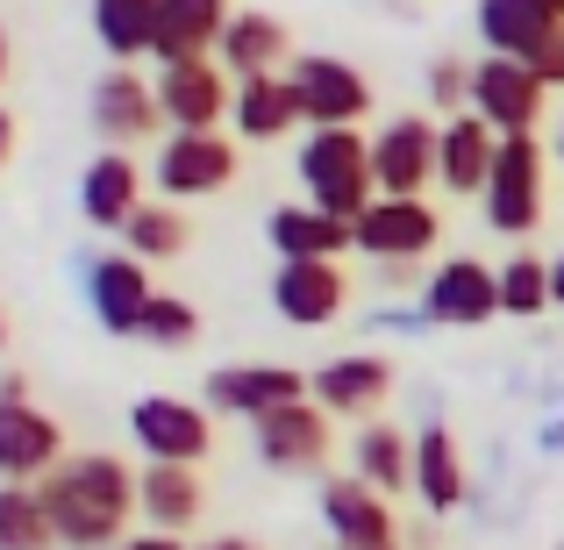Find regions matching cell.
I'll list each match as a JSON object with an SVG mask.
<instances>
[{
	"label": "cell",
	"mask_w": 564,
	"mask_h": 550,
	"mask_svg": "<svg viewBox=\"0 0 564 550\" xmlns=\"http://www.w3.org/2000/svg\"><path fill=\"white\" fill-rule=\"evenodd\" d=\"M36 494L57 550H115L137 522V472L115 451H72Z\"/></svg>",
	"instance_id": "obj_1"
},
{
	"label": "cell",
	"mask_w": 564,
	"mask_h": 550,
	"mask_svg": "<svg viewBox=\"0 0 564 550\" xmlns=\"http://www.w3.org/2000/svg\"><path fill=\"white\" fill-rule=\"evenodd\" d=\"M293 180H301L307 207L336 222H358L365 207L379 201L372 186V137L365 129H301L293 143Z\"/></svg>",
	"instance_id": "obj_2"
},
{
	"label": "cell",
	"mask_w": 564,
	"mask_h": 550,
	"mask_svg": "<svg viewBox=\"0 0 564 550\" xmlns=\"http://www.w3.org/2000/svg\"><path fill=\"white\" fill-rule=\"evenodd\" d=\"M543 180H551V143L543 137H500V165L486 180L479 207H486V229L522 244L529 229L543 222Z\"/></svg>",
	"instance_id": "obj_3"
},
{
	"label": "cell",
	"mask_w": 564,
	"mask_h": 550,
	"mask_svg": "<svg viewBox=\"0 0 564 550\" xmlns=\"http://www.w3.org/2000/svg\"><path fill=\"white\" fill-rule=\"evenodd\" d=\"M236 172H243V143H236L229 129H215V137H165L158 158H151V186H158V201H172V207L229 193Z\"/></svg>",
	"instance_id": "obj_4"
},
{
	"label": "cell",
	"mask_w": 564,
	"mask_h": 550,
	"mask_svg": "<svg viewBox=\"0 0 564 550\" xmlns=\"http://www.w3.org/2000/svg\"><path fill=\"white\" fill-rule=\"evenodd\" d=\"M86 115H94V137L100 151H129L137 158V143H165V108H158V79H143L137 65H108L94 79V94H86Z\"/></svg>",
	"instance_id": "obj_5"
},
{
	"label": "cell",
	"mask_w": 564,
	"mask_h": 550,
	"mask_svg": "<svg viewBox=\"0 0 564 550\" xmlns=\"http://www.w3.org/2000/svg\"><path fill=\"white\" fill-rule=\"evenodd\" d=\"M436 115H386L372 137V186L379 201H429L436 186Z\"/></svg>",
	"instance_id": "obj_6"
},
{
	"label": "cell",
	"mask_w": 564,
	"mask_h": 550,
	"mask_svg": "<svg viewBox=\"0 0 564 550\" xmlns=\"http://www.w3.org/2000/svg\"><path fill=\"white\" fill-rule=\"evenodd\" d=\"M250 443H258V465L264 472H286V479H329L336 422L315 408V400H293V408L250 422Z\"/></svg>",
	"instance_id": "obj_7"
},
{
	"label": "cell",
	"mask_w": 564,
	"mask_h": 550,
	"mask_svg": "<svg viewBox=\"0 0 564 550\" xmlns=\"http://www.w3.org/2000/svg\"><path fill=\"white\" fill-rule=\"evenodd\" d=\"M129 436H137L143 465H193L215 451V414L200 400H180V393H143L129 408Z\"/></svg>",
	"instance_id": "obj_8"
},
{
	"label": "cell",
	"mask_w": 564,
	"mask_h": 550,
	"mask_svg": "<svg viewBox=\"0 0 564 550\" xmlns=\"http://www.w3.org/2000/svg\"><path fill=\"white\" fill-rule=\"evenodd\" d=\"M471 115H479L494 137H536V122L551 115V86L536 79V65L471 57Z\"/></svg>",
	"instance_id": "obj_9"
},
{
	"label": "cell",
	"mask_w": 564,
	"mask_h": 550,
	"mask_svg": "<svg viewBox=\"0 0 564 550\" xmlns=\"http://www.w3.org/2000/svg\"><path fill=\"white\" fill-rule=\"evenodd\" d=\"M293 100H301V122L307 129H365V115H372V79H365L350 57H293Z\"/></svg>",
	"instance_id": "obj_10"
},
{
	"label": "cell",
	"mask_w": 564,
	"mask_h": 550,
	"mask_svg": "<svg viewBox=\"0 0 564 550\" xmlns=\"http://www.w3.org/2000/svg\"><path fill=\"white\" fill-rule=\"evenodd\" d=\"M350 229H358V258H372L379 272H408L443 244V215L429 201H372Z\"/></svg>",
	"instance_id": "obj_11"
},
{
	"label": "cell",
	"mask_w": 564,
	"mask_h": 550,
	"mask_svg": "<svg viewBox=\"0 0 564 550\" xmlns=\"http://www.w3.org/2000/svg\"><path fill=\"white\" fill-rule=\"evenodd\" d=\"M422 315L436 322V330H486V322L500 315V265L471 258V250L443 258L436 272L422 279Z\"/></svg>",
	"instance_id": "obj_12"
},
{
	"label": "cell",
	"mask_w": 564,
	"mask_h": 550,
	"mask_svg": "<svg viewBox=\"0 0 564 550\" xmlns=\"http://www.w3.org/2000/svg\"><path fill=\"white\" fill-rule=\"evenodd\" d=\"M393 358H379V351H350V358H329V365H315L307 371V400H315L322 414H344V422H379V408L393 400Z\"/></svg>",
	"instance_id": "obj_13"
},
{
	"label": "cell",
	"mask_w": 564,
	"mask_h": 550,
	"mask_svg": "<svg viewBox=\"0 0 564 550\" xmlns=\"http://www.w3.org/2000/svg\"><path fill=\"white\" fill-rule=\"evenodd\" d=\"M229 72L215 57H186V65H165L158 72V108H165V137H215L229 122Z\"/></svg>",
	"instance_id": "obj_14"
},
{
	"label": "cell",
	"mask_w": 564,
	"mask_h": 550,
	"mask_svg": "<svg viewBox=\"0 0 564 550\" xmlns=\"http://www.w3.org/2000/svg\"><path fill=\"white\" fill-rule=\"evenodd\" d=\"M307 400V371L301 365H215L200 379V408L207 414H243V422H264V414Z\"/></svg>",
	"instance_id": "obj_15"
},
{
	"label": "cell",
	"mask_w": 564,
	"mask_h": 550,
	"mask_svg": "<svg viewBox=\"0 0 564 550\" xmlns=\"http://www.w3.org/2000/svg\"><path fill=\"white\" fill-rule=\"evenodd\" d=\"M65 429L36 400H0V486H43L65 465Z\"/></svg>",
	"instance_id": "obj_16"
},
{
	"label": "cell",
	"mask_w": 564,
	"mask_h": 550,
	"mask_svg": "<svg viewBox=\"0 0 564 550\" xmlns=\"http://www.w3.org/2000/svg\"><path fill=\"white\" fill-rule=\"evenodd\" d=\"M293 29L279 22V14H264V8H229V29H221V43H215V65L229 72L236 86L243 79H279V72H293Z\"/></svg>",
	"instance_id": "obj_17"
},
{
	"label": "cell",
	"mask_w": 564,
	"mask_h": 550,
	"mask_svg": "<svg viewBox=\"0 0 564 550\" xmlns=\"http://www.w3.org/2000/svg\"><path fill=\"white\" fill-rule=\"evenodd\" d=\"M322 529L336 537V550H386V543H400L393 500H379L372 486L350 479V472H329V479H322Z\"/></svg>",
	"instance_id": "obj_18"
},
{
	"label": "cell",
	"mask_w": 564,
	"mask_h": 550,
	"mask_svg": "<svg viewBox=\"0 0 564 550\" xmlns=\"http://www.w3.org/2000/svg\"><path fill=\"white\" fill-rule=\"evenodd\" d=\"M151 265H137L129 250H94L86 258V308L108 336H137L143 308H151Z\"/></svg>",
	"instance_id": "obj_19"
},
{
	"label": "cell",
	"mask_w": 564,
	"mask_h": 550,
	"mask_svg": "<svg viewBox=\"0 0 564 550\" xmlns=\"http://www.w3.org/2000/svg\"><path fill=\"white\" fill-rule=\"evenodd\" d=\"M151 165H137L129 151H100L94 165L79 172V215H86V229H108V236H122L129 222H137V207L151 201Z\"/></svg>",
	"instance_id": "obj_20"
},
{
	"label": "cell",
	"mask_w": 564,
	"mask_h": 550,
	"mask_svg": "<svg viewBox=\"0 0 564 550\" xmlns=\"http://www.w3.org/2000/svg\"><path fill=\"white\" fill-rule=\"evenodd\" d=\"M264 236H272L279 265H344L350 250H358V229L336 215H322V207L307 201H279L272 215H264Z\"/></svg>",
	"instance_id": "obj_21"
},
{
	"label": "cell",
	"mask_w": 564,
	"mask_h": 550,
	"mask_svg": "<svg viewBox=\"0 0 564 550\" xmlns=\"http://www.w3.org/2000/svg\"><path fill=\"white\" fill-rule=\"evenodd\" d=\"M350 308V272L344 265H279L272 272V315L293 330H329Z\"/></svg>",
	"instance_id": "obj_22"
},
{
	"label": "cell",
	"mask_w": 564,
	"mask_h": 550,
	"mask_svg": "<svg viewBox=\"0 0 564 550\" xmlns=\"http://www.w3.org/2000/svg\"><path fill=\"white\" fill-rule=\"evenodd\" d=\"M557 29H564V0H479L486 57H514V65H529Z\"/></svg>",
	"instance_id": "obj_23"
},
{
	"label": "cell",
	"mask_w": 564,
	"mask_h": 550,
	"mask_svg": "<svg viewBox=\"0 0 564 550\" xmlns=\"http://www.w3.org/2000/svg\"><path fill=\"white\" fill-rule=\"evenodd\" d=\"M494 165H500V137L479 115H457V122L436 129V186L451 193V201H479L486 180H494Z\"/></svg>",
	"instance_id": "obj_24"
},
{
	"label": "cell",
	"mask_w": 564,
	"mask_h": 550,
	"mask_svg": "<svg viewBox=\"0 0 564 550\" xmlns=\"http://www.w3.org/2000/svg\"><path fill=\"white\" fill-rule=\"evenodd\" d=\"M465 494H471V472H465V451H457V429L422 422L414 429V500L429 515H457Z\"/></svg>",
	"instance_id": "obj_25"
},
{
	"label": "cell",
	"mask_w": 564,
	"mask_h": 550,
	"mask_svg": "<svg viewBox=\"0 0 564 550\" xmlns=\"http://www.w3.org/2000/svg\"><path fill=\"white\" fill-rule=\"evenodd\" d=\"M207 508V486L193 465H143L137 472V522L158 537H186Z\"/></svg>",
	"instance_id": "obj_26"
},
{
	"label": "cell",
	"mask_w": 564,
	"mask_h": 550,
	"mask_svg": "<svg viewBox=\"0 0 564 550\" xmlns=\"http://www.w3.org/2000/svg\"><path fill=\"white\" fill-rule=\"evenodd\" d=\"M350 479H365L379 500H400L414 494V429L400 422H365L358 436H350Z\"/></svg>",
	"instance_id": "obj_27"
},
{
	"label": "cell",
	"mask_w": 564,
	"mask_h": 550,
	"mask_svg": "<svg viewBox=\"0 0 564 550\" xmlns=\"http://www.w3.org/2000/svg\"><path fill=\"white\" fill-rule=\"evenodd\" d=\"M301 122V100H293V79L279 72V79H243L229 100V137L236 143H286Z\"/></svg>",
	"instance_id": "obj_28"
},
{
	"label": "cell",
	"mask_w": 564,
	"mask_h": 550,
	"mask_svg": "<svg viewBox=\"0 0 564 550\" xmlns=\"http://www.w3.org/2000/svg\"><path fill=\"white\" fill-rule=\"evenodd\" d=\"M221 29H229V8H221V0H165V8H158V43H151L158 72L186 65V57H215Z\"/></svg>",
	"instance_id": "obj_29"
},
{
	"label": "cell",
	"mask_w": 564,
	"mask_h": 550,
	"mask_svg": "<svg viewBox=\"0 0 564 550\" xmlns=\"http://www.w3.org/2000/svg\"><path fill=\"white\" fill-rule=\"evenodd\" d=\"M158 8L165 0H94V36L115 65H137L158 43Z\"/></svg>",
	"instance_id": "obj_30"
},
{
	"label": "cell",
	"mask_w": 564,
	"mask_h": 550,
	"mask_svg": "<svg viewBox=\"0 0 564 550\" xmlns=\"http://www.w3.org/2000/svg\"><path fill=\"white\" fill-rule=\"evenodd\" d=\"M122 250L137 265H172V258H186L193 250V222H186V207H172V201H143L137 207V222L122 229Z\"/></svg>",
	"instance_id": "obj_31"
},
{
	"label": "cell",
	"mask_w": 564,
	"mask_h": 550,
	"mask_svg": "<svg viewBox=\"0 0 564 550\" xmlns=\"http://www.w3.org/2000/svg\"><path fill=\"white\" fill-rule=\"evenodd\" d=\"M551 258H536V250H514L508 265H500V315L514 322H536L551 315Z\"/></svg>",
	"instance_id": "obj_32"
},
{
	"label": "cell",
	"mask_w": 564,
	"mask_h": 550,
	"mask_svg": "<svg viewBox=\"0 0 564 550\" xmlns=\"http://www.w3.org/2000/svg\"><path fill=\"white\" fill-rule=\"evenodd\" d=\"M0 550H57L36 486H0Z\"/></svg>",
	"instance_id": "obj_33"
},
{
	"label": "cell",
	"mask_w": 564,
	"mask_h": 550,
	"mask_svg": "<svg viewBox=\"0 0 564 550\" xmlns=\"http://www.w3.org/2000/svg\"><path fill=\"white\" fill-rule=\"evenodd\" d=\"M193 336H200V308H193L186 293H165V287H158L151 308H143V322H137V344H151V351H186Z\"/></svg>",
	"instance_id": "obj_34"
},
{
	"label": "cell",
	"mask_w": 564,
	"mask_h": 550,
	"mask_svg": "<svg viewBox=\"0 0 564 550\" xmlns=\"http://www.w3.org/2000/svg\"><path fill=\"white\" fill-rule=\"evenodd\" d=\"M429 108L443 115V122H457V115H471V57H429Z\"/></svg>",
	"instance_id": "obj_35"
},
{
	"label": "cell",
	"mask_w": 564,
	"mask_h": 550,
	"mask_svg": "<svg viewBox=\"0 0 564 550\" xmlns=\"http://www.w3.org/2000/svg\"><path fill=\"white\" fill-rule=\"evenodd\" d=\"M529 65H536V79H543V86H551V94H564V29H557V36H551V43H543V51H536V57H529Z\"/></svg>",
	"instance_id": "obj_36"
},
{
	"label": "cell",
	"mask_w": 564,
	"mask_h": 550,
	"mask_svg": "<svg viewBox=\"0 0 564 550\" xmlns=\"http://www.w3.org/2000/svg\"><path fill=\"white\" fill-rule=\"evenodd\" d=\"M115 550H193V543H186V537H158V529H129Z\"/></svg>",
	"instance_id": "obj_37"
},
{
	"label": "cell",
	"mask_w": 564,
	"mask_h": 550,
	"mask_svg": "<svg viewBox=\"0 0 564 550\" xmlns=\"http://www.w3.org/2000/svg\"><path fill=\"white\" fill-rule=\"evenodd\" d=\"M8 158H14V115L0 108V172H8Z\"/></svg>",
	"instance_id": "obj_38"
},
{
	"label": "cell",
	"mask_w": 564,
	"mask_h": 550,
	"mask_svg": "<svg viewBox=\"0 0 564 550\" xmlns=\"http://www.w3.org/2000/svg\"><path fill=\"white\" fill-rule=\"evenodd\" d=\"M8 72H14V36H8V22H0V86H8Z\"/></svg>",
	"instance_id": "obj_39"
},
{
	"label": "cell",
	"mask_w": 564,
	"mask_h": 550,
	"mask_svg": "<svg viewBox=\"0 0 564 550\" xmlns=\"http://www.w3.org/2000/svg\"><path fill=\"white\" fill-rule=\"evenodd\" d=\"M193 550H258L250 537H207V543H193Z\"/></svg>",
	"instance_id": "obj_40"
},
{
	"label": "cell",
	"mask_w": 564,
	"mask_h": 550,
	"mask_svg": "<svg viewBox=\"0 0 564 550\" xmlns=\"http://www.w3.org/2000/svg\"><path fill=\"white\" fill-rule=\"evenodd\" d=\"M0 400H29V379H22V371H8V379H0Z\"/></svg>",
	"instance_id": "obj_41"
},
{
	"label": "cell",
	"mask_w": 564,
	"mask_h": 550,
	"mask_svg": "<svg viewBox=\"0 0 564 550\" xmlns=\"http://www.w3.org/2000/svg\"><path fill=\"white\" fill-rule=\"evenodd\" d=\"M551 301L564 308V250H557V258H551Z\"/></svg>",
	"instance_id": "obj_42"
},
{
	"label": "cell",
	"mask_w": 564,
	"mask_h": 550,
	"mask_svg": "<svg viewBox=\"0 0 564 550\" xmlns=\"http://www.w3.org/2000/svg\"><path fill=\"white\" fill-rule=\"evenodd\" d=\"M551 158H557V165H564V108L551 115Z\"/></svg>",
	"instance_id": "obj_43"
},
{
	"label": "cell",
	"mask_w": 564,
	"mask_h": 550,
	"mask_svg": "<svg viewBox=\"0 0 564 550\" xmlns=\"http://www.w3.org/2000/svg\"><path fill=\"white\" fill-rule=\"evenodd\" d=\"M8 336H14V322H8V308H0V351H8Z\"/></svg>",
	"instance_id": "obj_44"
},
{
	"label": "cell",
	"mask_w": 564,
	"mask_h": 550,
	"mask_svg": "<svg viewBox=\"0 0 564 550\" xmlns=\"http://www.w3.org/2000/svg\"><path fill=\"white\" fill-rule=\"evenodd\" d=\"M386 550H408V543H386Z\"/></svg>",
	"instance_id": "obj_45"
},
{
	"label": "cell",
	"mask_w": 564,
	"mask_h": 550,
	"mask_svg": "<svg viewBox=\"0 0 564 550\" xmlns=\"http://www.w3.org/2000/svg\"><path fill=\"white\" fill-rule=\"evenodd\" d=\"M557 550H564V543H557Z\"/></svg>",
	"instance_id": "obj_46"
}]
</instances>
